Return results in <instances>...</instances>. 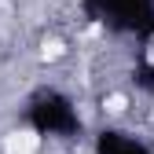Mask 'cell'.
<instances>
[{"label":"cell","mask_w":154,"mask_h":154,"mask_svg":"<svg viewBox=\"0 0 154 154\" xmlns=\"http://www.w3.org/2000/svg\"><path fill=\"white\" fill-rule=\"evenodd\" d=\"M26 125L44 140H73L81 136V110L59 88H37L26 99Z\"/></svg>","instance_id":"obj_1"},{"label":"cell","mask_w":154,"mask_h":154,"mask_svg":"<svg viewBox=\"0 0 154 154\" xmlns=\"http://www.w3.org/2000/svg\"><path fill=\"white\" fill-rule=\"evenodd\" d=\"M81 11L106 33L136 37L140 44L154 41V0H81Z\"/></svg>","instance_id":"obj_2"},{"label":"cell","mask_w":154,"mask_h":154,"mask_svg":"<svg viewBox=\"0 0 154 154\" xmlns=\"http://www.w3.org/2000/svg\"><path fill=\"white\" fill-rule=\"evenodd\" d=\"M95 154H154V150L143 140H136L132 132L103 128V132H95Z\"/></svg>","instance_id":"obj_3"},{"label":"cell","mask_w":154,"mask_h":154,"mask_svg":"<svg viewBox=\"0 0 154 154\" xmlns=\"http://www.w3.org/2000/svg\"><path fill=\"white\" fill-rule=\"evenodd\" d=\"M132 85H136L140 92H147V95H154V63L150 59H140L136 63V70H132Z\"/></svg>","instance_id":"obj_4"}]
</instances>
